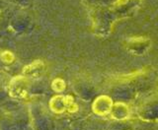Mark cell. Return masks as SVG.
Here are the masks:
<instances>
[{
	"label": "cell",
	"instance_id": "1",
	"mask_svg": "<svg viewBox=\"0 0 158 130\" xmlns=\"http://www.w3.org/2000/svg\"><path fill=\"white\" fill-rule=\"evenodd\" d=\"M112 108L111 100L108 97H101L98 100H96L95 104H94V111L99 114H105L110 112Z\"/></svg>",
	"mask_w": 158,
	"mask_h": 130
}]
</instances>
